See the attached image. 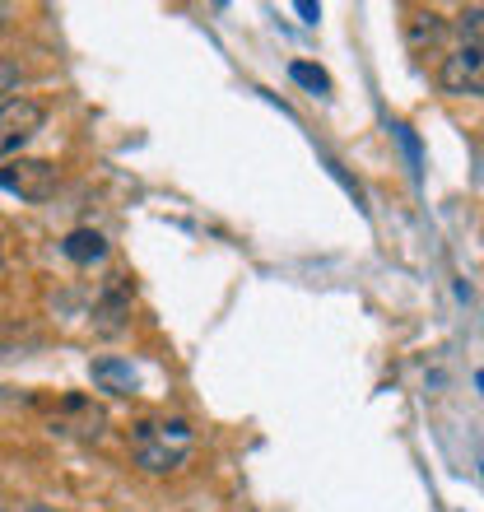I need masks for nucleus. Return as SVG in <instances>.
<instances>
[{
    "label": "nucleus",
    "mask_w": 484,
    "mask_h": 512,
    "mask_svg": "<svg viewBox=\"0 0 484 512\" xmlns=\"http://www.w3.org/2000/svg\"><path fill=\"white\" fill-rule=\"evenodd\" d=\"M131 452H135V461L154 475L177 471V466L191 457V424L187 419H145V424L131 433Z\"/></svg>",
    "instance_id": "obj_1"
},
{
    "label": "nucleus",
    "mask_w": 484,
    "mask_h": 512,
    "mask_svg": "<svg viewBox=\"0 0 484 512\" xmlns=\"http://www.w3.org/2000/svg\"><path fill=\"white\" fill-rule=\"evenodd\" d=\"M56 168L42 159H10L0 168V191H10L19 201H52L56 196Z\"/></svg>",
    "instance_id": "obj_2"
},
{
    "label": "nucleus",
    "mask_w": 484,
    "mask_h": 512,
    "mask_svg": "<svg viewBox=\"0 0 484 512\" xmlns=\"http://www.w3.org/2000/svg\"><path fill=\"white\" fill-rule=\"evenodd\" d=\"M42 122H47L42 103H33V98H5L0 103V163L10 159L14 149H24L42 131Z\"/></svg>",
    "instance_id": "obj_3"
},
{
    "label": "nucleus",
    "mask_w": 484,
    "mask_h": 512,
    "mask_svg": "<svg viewBox=\"0 0 484 512\" xmlns=\"http://www.w3.org/2000/svg\"><path fill=\"white\" fill-rule=\"evenodd\" d=\"M438 84H443V94L480 98L484 94V52H475V47H457L452 56H443Z\"/></svg>",
    "instance_id": "obj_4"
},
{
    "label": "nucleus",
    "mask_w": 484,
    "mask_h": 512,
    "mask_svg": "<svg viewBox=\"0 0 484 512\" xmlns=\"http://www.w3.org/2000/svg\"><path fill=\"white\" fill-rule=\"evenodd\" d=\"M94 387L108 391V396H131L135 391V368L126 364V359H112V354H103V359H94Z\"/></svg>",
    "instance_id": "obj_5"
},
{
    "label": "nucleus",
    "mask_w": 484,
    "mask_h": 512,
    "mask_svg": "<svg viewBox=\"0 0 484 512\" xmlns=\"http://www.w3.org/2000/svg\"><path fill=\"white\" fill-rule=\"evenodd\" d=\"M61 252H66L75 266H94V261H103V256H108V238H103V233H94V229H75V233H66Z\"/></svg>",
    "instance_id": "obj_6"
},
{
    "label": "nucleus",
    "mask_w": 484,
    "mask_h": 512,
    "mask_svg": "<svg viewBox=\"0 0 484 512\" xmlns=\"http://www.w3.org/2000/svg\"><path fill=\"white\" fill-rule=\"evenodd\" d=\"M126 298H121V289H108V294H103V303H98L94 308V317H98V331H103V336H117L121 326H126Z\"/></svg>",
    "instance_id": "obj_7"
},
{
    "label": "nucleus",
    "mask_w": 484,
    "mask_h": 512,
    "mask_svg": "<svg viewBox=\"0 0 484 512\" xmlns=\"http://www.w3.org/2000/svg\"><path fill=\"white\" fill-rule=\"evenodd\" d=\"M457 38H461V47L484 52V5H466L457 14Z\"/></svg>",
    "instance_id": "obj_8"
},
{
    "label": "nucleus",
    "mask_w": 484,
    "mask_h": 512,
    "mask_svg": "<svg viewBox=\"0 0 484 512\" xmlns=\"http://www.w3.org/2000/svg\"><path fill=\"white\" fill-rule=\"evenodd\" d=\"M289 80L303 84V89H312V94H326V89H331V80H326V70L308 66V61H294V66H289Z\"/></svg>",
    "instance_id": "obj_9"
},
{
    "label": "nucleus",
    "mask_w": 484,
    "mask_h": 512,
    "mask_svg": "<svg viewBox=\"0 0 484 512\" xmlns=\"http://www.w3.org/2000/svg\"><path fill=\"white\" fill-rule=\"evenodd\" d=\"M24 80V70L14 66V61H5V56H0V98L5 94H14V84Z\"/></svg>",
    "instance_id": "obj_10"
},
{
    "label": "nucleus",
    "mask_w": 484,
    "mask_h": 512,
    "mask_svg": "<svg viewBox=\"0 0 484 512\" xmlns=\"http://www.w3.org/2000/svg\"><path fill=\"white\" fill-rule=\"evenodd\" d=\"M298 14H303L308 24H317V14H322V10H317V5H308V0H303V5H298Z\"/></svg>",
    "instance_id": "obj_11"
},
{
    "label": "nucleus",
    "mask_w": 484,
    "mask_h": 512,
    "mask_svg": "<svg viewBox=\"0 0 484 512\" xmlns=\"http://www.w3.org/2000/svg\"><path fill=\"white\" fill-rule=\"evenodd\" d=\"M19 512H56V508H47V503H24Z\"/></svg>",
    "instance_id": "obj_12"
},
{
    "label": "nucleus",
    "mask_w": 484,
    "mask_h": 512,
    "mask_svg": "<svg viewBox=\"0 0 484 512\" xmlns=\"http://www.w3.org/2000/svg\"><path fill=\"white\" fill-rule=\"evenodd\" d=\"M0 24H5V14H0Z\"/></svg>",
    "instance_id": "obj_13"
},
{
    "label": "nucleus",
    "mask_w": 484,
    "mask_h": 512,
    "mask_svg": "<svg viewBox=\"0 0 484 512\" xmlns=\"http://www.w3.org/2000/svg\"><path fill=\"white\" fill-rule=\"evenodd\" d=\"M0 256H5V247H0Z\"/></svg>",
    "instance_id": "obj_14"
}]
</instances>
